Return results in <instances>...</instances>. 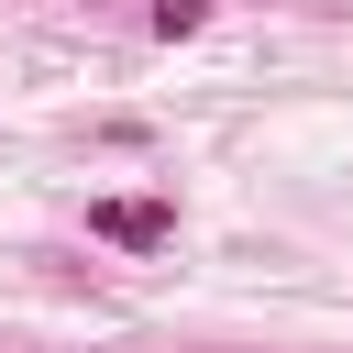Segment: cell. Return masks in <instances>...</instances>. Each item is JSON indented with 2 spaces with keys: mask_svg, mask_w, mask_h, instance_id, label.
<instances>
[{
  "mask_svg": "<svg viewBox=\"0 0 353 353\" xmlns=\"http://www.w3.org/2000/svg\"><path fill=\"white\" fill-rule=\"evenodd\" d=\"M88 232L121 254H165L176 243V199H88Z\"/></svg>",
  "mask_w": 353,
  "mask_h": 353,
  "instance_id": "1",
  "label": "cell"
},
{
  "mask_svg": "<svg viewBox=\"0 0 353 353\" xmlns=\"http://www.w3.org/2000/svg\"><path fill=\"white\" fill-rule=\"evenodd\" d=\"M143 22H154V33H165V44H188V33H199V22H210V0H154V11H143Z\"/></svg>",
  "mask_w": 353,
  "mask_h": 353,
  "instance_id": "2",
  "label": "cell"
}]
</instances>
